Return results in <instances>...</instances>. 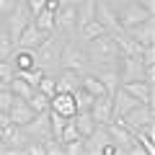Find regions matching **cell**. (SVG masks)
Instances as JSON below:
<instances>
[{
  "label": "cell",
  "instance_id": "obj_35",
  "mask_svg": "<svg viewBox=\"0 0 155 155\" xmlns=\"http://www.w3.org/2000/svg\"><path fill=\"white\" fill-rule=\"evenodd\" d=\"M62 150H65V155H85V147H83V137H78V140H70V142H62Z\"/></svg>",
  "mask_w": 155,
  "mask_h": 155
},
{
  "label": "cell",
  "instance_id": "obj_20",
  "mask_svg": "<svg viewBox=\"0 0 155 155\" xmlns=\"http://www.w3.org/2000/svg\"><path fill=\"white\" fill-rule=\"evenodd\" d=\"M80 75H83V72L67 70V67H57V70H54V83H57V91H75L78 85H80Z\"/></svg>",
  "mask_w": 155,
  "mask_h": 155
},
{
  "label": "cell",
  "instance_id": "obj_19",
  "mask_svg": "<svg viewBox=\"0 0 155 155\" xmlns=\"http://www.w3.org/2000/svg\"><path fill=\"white\" fill-rule=\"evenodd\" d=\"M8 116H11L13 124H21V127H23L28 119H34V109L26 104V98H18V96H16L13 104H11V109H8Z\"/></svg>",
  "mask_w": 155,
  "mask_h": 155
},
{
  "label": "cell",
  "instance_id": "obj_5",
  "mask_svg": "<svg viewBox=\"0 0 155 155\" xmlns=\"http://www.w3.org/2000/svg\"><path fill=\"white\" fill-rule=\"evenodd\" d=\"M116 70H119V80H122V83H129V80H145V62L140 60V57L122 54V52H119Z\"/></svg>",
  "mask_w": 155,
  "mask_h": 155
},
{
  "label": "cell",
  "instance_id": "obj_18",
  "mask_svg": "<svg viewBox=\"0 0 155 155\" xmlns=\"http://www.w3.org/2000/svg\"><path fill=\"white\" fill-rule=\"evenodd\" d=\"M137 104H140V101H137V98H132V96H129L127 91L122 88V85H119V88H116L114 93H111V106H114V119H116V116H124L129 109H132V106H137Z\"/></svg>",
  "mask_w": 155,
  "mask_h": 155
},
{
  "label": "cell",
  "instance_id": "obj_16",
  "mask_svg": "<svg viewBox=\"0 0 155 155\" xmlns=\"http://www.w3.org/2000/svg\"><path fill=\"white\" fill-rule=\"evenodd\" d=\"M124 31H127L134 41H140V44H155V18H153V16L145 18V21L137 23V26L124 28Z\"/></svg>",
  "mask_w": 155,
  "mask_h": 155
},
{
  "label": "cell",
  "instance_id": "obj_4",
  "mask_svg": "<svg viewBox=\"0 0 155 155\" xmlns=\"http://www.w3.org/2000/svg\"><path fill=\"white\" fill-rule=\"evenodd\" d=\"M116 11V21H119V26L122 28H129V26H137V23H142L145 18H150L153 13L145 11L140 3H134V0H127V3H122L119 8H114Z\"/></svg>",
  "mask_w": 155,
  "mask_h": 155
},
{
  "label": "cell",
  "instance_id": "obj_44",
  "mask_svg": "<svg viewBox=\"0 0 155 155\" xmlns=\"http://www.w3.org/2000/svg\"><path fill=\"white\" fill-rule=\"evenodd\" d=\"M0 88H5V85H3V80H0Z\"/></svg>",
  "mask_w": 155,
  "mask_h": 155
},
{
  "label": "cell",
  "instance_id": "obj_12",
  "mask_svg": "<svg viewBox=\"0 0 155 155\" xmlns=\"http://www.w3.org/2000/svg\"><path fill=\"white\" fill-rule=\"evenodd\" d=\"M88 111H91V116L96 119V124H109L111 119H114V106H111V96H109V93L96 96Z\"/></svg>",
  "mask_w": 155,
  "mask_h": 155
},
{
  "label": "cell",
  "instance_id": "obj_42",
  "mask_svg": "<svg viewBox=\"0 0 155 155\" xmlns=\"http://www.w3.org/2000/svg\"><path fill=\"white\" fill-rule=\"evenodd\" d=\"M3 153H5V145H3V140H0V155H3Z\"/></svg>",
  "mask_w": 155,
  "mask_h": 155
},
{
  "label": "cell",
  "instance_id": "obj_1",
  "mask_svg": "<svg viewBox=\"0 0 155 155\" xmlns=\"http://www.w3.org/2000/svg\"><path fill=\"white\" fill-rule=\"evenodd\" d=\"M85 47V57H88V67H98V65H116L119 60V44H116L114 34H101V36L91 39Z\"/></svg>",
  "mask_w": 155,
  "mask_h": 155
},
{
  "label": "cell",
  "instance_id": "obj_36",
  "mask_svg": "<svg viewBox=\"0 0 155 155\" xmlns=\"http://www.w3.org/2000/svg\"><path fill=\"white\" fill-rule=\"evenodd\" d=\"M78 137H80V132L75 129L72 119H67V124L62 127V132H60V140H62V142H70V140H78Z\"/></svg>",
  "mask_w": 155,
  "mask_h": 155
},
{
  "label": "cell",
  "instance_id": "obj_26",
  "mask_svg": "<svg viewBox=\"0 0 155 155\" xmlns=\"http://www.w3.org/2000/svg\"><path fill=\"white\" fill-rule=\"evenodd\" d=\"M8 91H11L13 96H18V98H28V96H31L36 88H31V85H28L23 78H18V75H16L11 83H8Z\"/></svg>",
  "mask_w": 155,
  "mask_h": 155
},
{
  "label": "cell",
  "instance_id": "obj_22",
  "mask_svg": "<svg viewBox=\"0 0 155 155\" xmlns=\"http://www.w3.org/2000/svg\"><path fill=\"white\" fill-rule=\"evenodd\" d=\"M8 60L13 62L16 72H18V70H28V67L36 65V62H34V49H26V47H13V52H11Z\"/></svg>",
  "mask_w": 155,
  "mask_h": 155
},
{
  "label": "cell",
  "instance_id": "obj_31",
  "mask_svg": "<svg viewBox=\"0 0 155 155\" xmlns=\"http://www.w3.org/2000/svg\"><path fill=\"white\" fill-rule=\"evenodd\" d=\"M72 96H75V106H78V111H88L91 104H93V98H96V96H91L88 91H83L80 85L72 91Z\"/></svg>",
  "mask_w": 155,
  "mask_h": 155
},
{
  "label": "cell",
  "instance_id": "obj_9",
  "mask_svg": "<svg viewBox=\"0 0 155 155\" xmlns=\"http://www.w3.org/2000/svg\"><path fill=\"white\" fill-rule=\"evenodd\" d=\"M122 88L132 98H137L140 104L155 106V83H150V80H129V83H122Z\"/></svg>",
  "mask_w": 155,
  "mask_h": 155
},
{
  "label": "cell",
  "instance_id": "obj_7",
  "mask_svg": "<svg viewBox=\"0 0 155 155\" xmlns=\"http://www.w3.org/2000/svg\"><path fill=\"white\" fill-rule=\"evenodd\" d=\"M0 140H3V145H5V153H11V155H16V153H21L23 150V145L28 142V134L23 132V127L21 124H5V127H0Z\"/></svg>",
  "mask_w": 155,
  "mask_h": 155
},
{
  "label": "cell",
  "instance_id": "obj_28",
  "mask_svg": "<svg viewBox=\"0 0 155 155\" xmlns=\"http://www.w3.org/2000/svg\"><path fill=\"white\" fill-rule=\"evenodd\" d=\"M44 72H47V70H41L39 65H34V67H28V70H18L16 75H18V78H23V80H26V83L31 85V88H36V85H39V80L44 78Z\"/></svg>",
  "mask_w": 155,
  "mask_h": 155
},
{
  "label": "cell",
  "instance_id": "obj_6",
  "mask_svg": "<svg viewBox=\"0 0 155 155\" xmlns=\"http://www.w3.org/2000/svg\"><path fill=\"white\" fill-rule=\"evenodd\" d=\"M54 31L65 39L75 36L78 31V5H60L54 13Z\"/></svg>",
  "mask_w": 155,
  "mask_h": 155
},
{
  "label": "cell",
  "instance_id": "obj_13",
  "mask_svg": "<svg viewBox=\"0 0 155 155\" xmlns=\"http://www.w3.org/2000/svg\"><path fill=\"white\" fill-rule=\"evenodd\" d=\"M88 72H93L96 78H98L101 83L106 85V93H114L119 85H122V80H119V70H116V65H98V67H88Z\"/></svg>",
  "mask_w": 155,
  "mask_h": 155
},
{
  "label": "cell",
  "instance_id": "obj_43",
  "mask_svg": "<svg viewBox=\"0 0 155 155\" xmlns=\"http://www.w3.org/2000/svg\"><path fill=\"white\" fill-rule=\"evenodd\" d=\"M0 28H3V16H0Z\"/></svg>",
  "mask_w": 155,
  "mask_h": 155
},
{
  "label": "cell",
  "instance_id": "obj_41",
  "mask_svg": "<svg viewBox=\"0 0 155 155\" xmlns=\"http://www.w3.org/2000/svg\"><path fill=\"white\" fill-rule=\"evenodd\" d=\"M83 0H60V5H80Z\"/></svg>",
  "mask_w": 155,
  "mask_h": 155
},
{
  "label": "cell",
  "instance_id": "obj_15",
  "mask_svg": "<svg viewBox=\"0 0 155 155\" xmlns=\"http://www.w3.org/2000/svg\"><path fill=\"white\" fill-rule=\"evenodd\" d=\"M96 18L104 23V28L109 34L122 31V26H119V21H116V11L109 5V0H96Z\"/></svg>",
  "mask_w": 155,
  "mask_h": 155
},
{
  "label": "cell",
  "instance_id": "obj_30",
  "mask_svg": "<svg viewBox=\"0 0 155 155\" xmlns=\"http://www.w3.org/2000/svg\"><path fill=\"white\" fill-rule=\"evenodd\" d=\"M36 91H41V93L47 96V98H52V96L57 93V83H54V72H44V78L39 80Z\"/></svg>",
  "mask_w": 155,
  "mask_h": 155
},
{
  "label": "cell",
  "instance_id": "obj_27",
  "mask_svg": "<svg viewBox=\"0 0 155 155\" xmlns=\"http://www.w3.org/2000/svg\"><path fill=\"white\" fill-rule=\"evenodd\" d=\"M93 18H96V0H83L78 5V26H83Z\"/></svg>",
  "mask_w": 155,
  "mask_h": 155
},
{
  "label": "cell",
  "instance_id": "obj_24",
  "mask_svg": "<svg viewBox=\"0 0 155 155\" xmlns=\"http://www.w3.org/2000/svg\"><path fill=\"white\" fill-rule=\"evenodd\" d=\"M80 88H83V91H88L91 96H104V93H106V85L101 83L98 78L93 75V72H88V70H85L83 75H80Z\"/></svg>",
  "mask_w": 155,
  "mask_h": 155
},
{
  "label": "cell",
  "instance_id": "obj_29",
  "mask_svg": "<svg viewBox=\"0 0 155 155\" xmlns=\"http://www.w3.org/2000/svg\"><path fill=\"white\" fill-rule=\"evenodd\" d=\"M26 104L34 109V114H39V111H49V98H47L41 91H34V93L26 98Z\"/></svg>",
  "mask_w": 155,
  "mask_h": 155
},
{
  "label": "cell",
  "instance_id": "obj_38",
  "mask_svg": "<svg viewBox=\"0 0 155 155\" xmlns=\"http://www.w3.org/2000/svg\"><path fill=\"white\" fill-rule=\"evenodd\" d=\"M16 3H18V0H0V16L5 18L8 13H11L13 8H16Z\"/></svg>",
  "mask_w": 155,
  "mask_h": 155
},
{
  "label": "cell",
  "instance_id": "obj_39",
  "mask_svg": "<svg viewBox=\"0 0 155 155\" xmlns=\"http://www.w3.org/2000/svg\"><path fill=\"white\" fill-rule=\"evenodd\" d=\"M23 3L28 5V11H31V16H36V13L41 11V8H44V0H23Z\"/></svg>",
  "mask_w": 155,
  "mask_h": 155
},
{
  "label": "cell",
  "instance_id": "obj_14",
  "mask_svg": "<svg viewBox=\"0 0 155 155\" xmlns=\"http://www.w3.org/2000/svg\"><path fill=\"white\" fill-rule=\"evenodd\" d=\"M49 109L70 119V116L78 111V106H75V96H72V91H57V93L49 98Z\"/></svg>",
  "mask_w": 155,
  "mask_h": 155
},
{
  "label": "cell",
  "instance_id": "obj_37",
  "mask_svg": "<svg viewBox=\"0 0 155 155\" xmlns=\"http://www.w3.org/2000/svg\"><path fill=\"white\" fill-rule=\"evenodd\" d=\"M13 98H16V96H13L8 88H0V111H8V109H11Z\"/></svg>",
  "mask_w": 155,
  "mask_h": 155
},
{
  "label": "cell",
  "instance_id": "obj_17",
  "mask_svg": "<svg viewBox=\"0 0 155 155\" xmlns=\"http://www.w3.org/2000/svg\"><path fill=\"white\" fill-rule=\"evenodd\" d=\"M44 36L47 34L41 31V28H36V23L34 21H28L26 26H23V31L18 34V39H16V47H26V49H36L41 41H44Z\"/></svg>",
  "mask_w": 155,
  "mask_h": 155
},
{
  "label": "cell",
  "instance_id": "obj_8",
  "mask_svg": "<svg viewBox=\"0 0 155 155\" xmlns=\"http://www.w3.org/2000/svg\"><path fill=\"white\" fill-rule=\"evenodd\" d=\"M124 119V124H127L129 129H140V127H147V124H153L155 122V106H147V104H137V106H132V109L127 111V114L122 116Z\"/></svg>",
  "mask_w": 155,
  "mask_h": 155
},
{
  "label": "cell",
  "instance_id": "obj_32",
  "mask_svg": "<svg viewBox=\"0 0 155 155\" xmlns=\"http://www.w3.org/2000/svg\"><path fill=\"white\" fill-rule=\"evenodd\" d=\"M41 147H44V155H65V150H62V140H57V137L41 140Z\"/></svg>",
  "mask_w": 155,
  "mask_h": 155
},
{
  "label": "cell",
  "instance_id": "obj_10",
  "mask_svg": "<svg viewBox=\"0 0 155 155\" xmlns=\"http://www.w3.org/2000/svg\"><path fill=\"white\" fill-rule=\"evenodd\" d=\"M106 142H111L109 127H106V124H96V127H93V132H91L88 137H83L85 155H101V150L106 147Z\"/></svg>",
  "mask_w": 155,
  "mask_h": 155
},
{
  "label": "cell",
  "instance_id": "obj_40",
  "mask_svg": "<svg viewBox=\"0 0 155 155\" xmlns=\"http://www.w3.org/2000/svg\"><path fill=\"white\" fill-rule=\"evenodd\" d=\"M134 3H140V5L145 8V11H150L155 16V0H134Z\"/></svg>",
  "mask_w": 155,
  "mask_h": 155
},
{
  "label": "cell",
  "instance_id": "obj_2",
  "mask_svg": "<svg viewBox=\"0 0 155 155\" xmlns=\"http://www.w3.org/2000/svg\"><path fill=\"white\" fill-rule=\"evenodd\" d=\"M62 47H65V36L57 31L47 34L44 41L34 49V62H36L41 70L47 72H54L60 67V54H62Z\"/></svg>",
  "mask_w": 155,
  "mask_h": 155
},
{
  "label": "cell",
  "instance_id": "obj_33",
  "mask_svg": "<svg viewBox=\"0 0 155 155\" xmlns=\"http://www.w3.org/2000/svg\"><path fill=\"white\" fill-rule=\"evenodd\" d=\"M13 39L8 36V31L5 28H0V60H8L11 57V52H13Z\"/></svg>",
  "mask_w": 155,
  "mask_h": 155
},
{
  "label": "cell",
  "instance_id": "obj_3",
  "mask_svg": "<svg viewBox=\"0 0 155 155\" xmlns=\"http://www.w3.org/2000/svg\"><path fill=\"white\" fill-rule=\"evenodd\" d=\"M60 67H67V70L75 72H85L88 70V57H85V47L75 39H65V47H62L60 54Z\"/></svg>",
  "mask_w": 155,
  "mask_h": 155
},
{
  "label": "cell",
  "instance_id": "obj_23",
  "mask_svg": "<svg viewBox=\"0 0 155 155\" xmlns=\"http://www.w3.org/2000/svg\"><path fill=\"white\" fill-rule=\"evenodd\" d=\"M70 119H72V124H75V129L80 132V137H88V134L93 132V127H96V119L91 116V111H75Z\"/></svg>",
  "mask_w": 155,
  "mask_h": 155
},
{
  "label": "cell",
  "instance_id": "obj_34",
  "mask_svg": "<svg viewBox=\"0 0 155 155\" xmlns=\"http://www.w3.org/2000/svg\"><path fill=\"white\" fill-rule=\"evenodd\" d=\"M13 78H16V67H13L11 60H0V80H3V85L8 88V83H11Z\"/></svg>",
  "mask_w": 155,
  "mask_h": 155
},
{
  "label": "cell",
  "instance_id": "obj_25",
  "mask_svg": "<svg viewBox=\"0 0 155 155\" xmlns=\"http://www.w3.org/2000/svg\"><path fill=\"white\" fill-rule=\"evenodd\" d=\"M34 23H36V28H41L44 34H52L54 31V13L47 11V8H41V11L34 16Z\"/></svg>",
  "mask_w": 155,
  "mask_h": 155
},
{
  "label": "cell",
  "instance_id": "obj_11",
  "mask_svg": "<svg viewBox=\"0 0 155 155\" xmlns=\"http://www.w3.org/2000/svg\"><path fill=\"white\" fill-rule=\"evenodd\" d=\"M23 132L28 134L31 140H47L52 137V129H49V114L47 111H39V114H34V119H28L26 124H23Z\"/></svg>",
  "mask_w": 155,
  "mask_h": 155
},
{
  "label": "cell",
  "instance_id": "obj_21",
  "mask_svg": "<svg viewBox=\"0 0 155 155\" xmlns=\"http://www.w3.org/2000/svg\"><path fill=\"white\" fill-rule=\"evenodd\" d=\"M101 34H106V28H104V23H101L98 18H93V21H88V23H83V26H78V31H75V36H78V41H80V44H88L91 39H96V36H101Z\"/></svg>",
  "mask_w": 155,
  "mask_h": 155
}]
</instances>
